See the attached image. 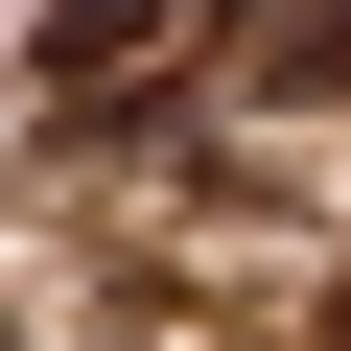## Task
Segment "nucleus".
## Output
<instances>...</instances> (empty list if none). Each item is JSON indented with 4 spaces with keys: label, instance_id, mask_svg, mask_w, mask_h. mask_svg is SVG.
Listing matches in <instances>:
<instances>
[{
    "label": "nucleus",
    "instance_id": "obj_1",
    "mask_svg": "<svg viewBox=\"0 0 351 351\" xmlns=\"http://www.w3.org/2000/svg\"><path fill=\"white\" fill-rule=\"evenodd\" d=\"M234 24H258V0H47V24H24V117L117 141V117H164V94H188Z\"/></svg>",
    "mask_w": 351,
    "mask_h": 351
},
{
    "label": "nucleus",
    "instance_id": "obj_2",
    "mask_svg": "<svg viewBox=\"0 0 351 351\" xmlns=\"http://www.w3.org/2000/svg\"><path fill=\"white\" fill-rule=\"evenodd\" d=\"M281 94H351V0H281Z\"/></svg>",
    "mask_w": 351,
    "mask_h": 351
}]
</instances>
